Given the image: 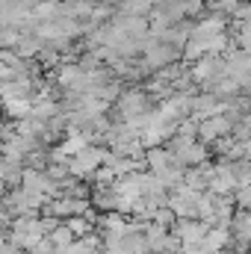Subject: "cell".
I'll return each mask as SVG.
<instances>
[{
	"label": "cell",
	"mask_w": 251,
	"mask_h": 254,
	"mask_svg": "<svg viewBox=\"0 0 251 254\" xmlns=\"http://www.w3.org/2000/svg\"><path fill=\"white\" fill-rule=\"evenodd\" d=\"M3 243H6V240H3V234H0V249H3Z\"/></svg>",
	"instance_id": "obj_5"
},
{
	"label": "cell",
	"mask_w": 251,
	"mask_h": 254,
	"mask_svg": "<svg viewBox=\"0 0 251 254\" xmlns=\"http://www.w3.org/2000/svg\"><path fill=\"white\" fill-rule=\"evenodd\" d=\"M110 157L104 154V151H98V148H86V151H80L77 157H71V175H77V178H86V175H92L101 163H107Z\"/></svg>",
	"instance_id": "obj_1"
},
{
	"label": "cell",
	"mask_w": 251,
	"mask_h": 254,
	"mask_svg": "<svg viewBox=\"0 0 251 254\" xmlns=\"http://www.w3.org/2000/svg\"><path fill=\"white\" fill-rule=\"evenodd\" d=\"M65 228L71 231V237L77 240V237H86L89 231H92V222H86V216H74V219H68L65 222Z\"/></svg>",
	"instance_id": "obj_3"
},
{
	"label": "cell",
	"mask_w": 251,
	"mask_h": 254,
	"mask_svg": "<svg viewBox=\"0 0 251 254\" xmlns=\"http://www.w3.org/2000/svg\"><path fill=\"white\" fill-rule=\"evenodd\" d=\"M3 104H6V113L9 116H30V104L24 98H6Z\"/></svg>",
	"instance_id": "obj_4"
},
{
	"label": "cell",
	"mask_w": 251,
	"mask_h": 254,
	"mask_svg": "<svg viewBox=\"0 0 251 254\" xmlns=\"http://www.w3.org/2000/svg\"><path fill=\"white\" fill-rule=\"evenodd\" d=\"M207 228H210V225L192 222V219L181 222V225H178V243H181V246H195V243H201L204 234H207Z\"/></svg>",
	"instance_id": "obj_2"
}]
</instances>
